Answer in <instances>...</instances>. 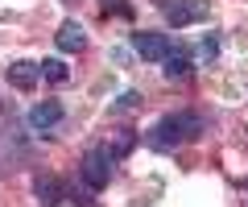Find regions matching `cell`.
<instances>
[{"instance_id":"8992f818","label":"cell","mask_w":248,"mask_h":207,"mask_svg":"<svg viewBox=\"0 0 248 207\" xmlns=\"http://www.w3.org/2000/svg\"><path fill=\"white\" fill-rule=\"evenodd\" d=\"M33 199L42 207H58L62 199H66V187H62L54 174H37V178H33Z\"/></svg>"},{"instance_id":"52a82bcc","label":"cell","mask_w":248,"mask_h":207,"mask_svg":"<svg viewBox=\"0 0 248 207\" xmlns=\"http://www.w3.org/2000/svg\"><path fill=\"white\" fill-rule=\"evenodd\" d=\"M4 75H9V83L17 91H33L37 79H42V71H37V63H25V58H17V63L4 66Z\"/></svg>"},{"instance_id":"7a4b0ae2","label":"cell","mask_w":248,"mask_h":207,"mask_svg":"<svg viewBox=\"0 0 248 207\" xmlns=\"http://www.w3.org/2000/svg\"><path fill=\"white\" fill-rule=\"evenodd\" d=\"M112 149H104V145H95V149H87L83 153V166H79V174H83V182H87L91 191H99V187H108V178H112Z\"/></svg>"},{"instance_id":"ba28073f","label":"cell","mask_w":248,"mask_h":207,"mask_svg":"<svg viewBox=\"0 0 248 207\" xmlns=\"http://www.w3.org/2000/svg\"><path fill=\"white\" fill-rule=\"evenodd\" d=\"M54 42H58L62 54H79L83 46H87V33H83L79 21H62V25H58V37H54Z\"/></svg>"},{"instance_id":"9a60e30c","label":"cell","mask_w":248,"mask_h":207,"mask_svg":"<svg viewBox=\"0 0 248 207\" xmlns=\"http://www.w3.org/2000/svg\"><path fill=\"white\" fill-rule=\"evenodd\" d=\"M240 191H244V195H248V178H244V182H240Z\"/></svg>"},{"instance_id":"9c48e42d","label":"cell","mask_w":248,"mask_h":207,"mask_svg":"<svg viewBox=\"0 0 248 207\" xmlns=\"http://www.w3.org/2000/svg\"><path fill=\"white\" fill-rule=\"evenodd\" d=\"M161 71H166V79H186V75H190V58L182 54V50H170L166 58H161Z\"/></svg>"},{"instance_id":"277c9868","label":"cell","mask_w":248,"mask_h":207,"mask_svg":"<svg viewBox=\"0 0 248 207\" xmlns=\"http://www.w3.org/2000/svg\"><path fill=\"white\" fill-rule=\"evenodd\" d=\"M133 50L141 58H149V63H161V58L170 54V50H174V42H170V33H133Z\"/></svg>"},{"instance_id":"3957f363","label":"cell","mask_w":248,"mask_h":207,"mask_svg":"<svg viewBox=\"0 0 248 207\" xmlns=\"http://www.w3.org/2000/svg\"><path fill=\"white\" fill-rule=\"evenodd\" d=\"M161 13H166V21L174 29H182V25H195V21L207 17V0H161Z\"/></svg>"},{"instance_id":"5bb4252c","label":"cell","mask_w":248,"mask_h":207,"mask_svg":"<svg viewBox=\"0 0 248 207\" xmlns=\"http://www.w3.org/2000/svg\"><path fill=\"white\" fill-rule=\"evenodd\" d=\"M120 108H141V91H124V96H120Z\"/></svg>"},{"instance_id":"6da1fadb","label":"cell","mask_w":248,"mask_h":207,"mask_svg":"<svg viewBox=\"0 0 248 207\" xmlns=\"http://www.w3.org/2000/svg\"><path fill=\"white\" fill-rule=\"evenodd\" d=\"M199 133H203V116H195V112H170V116H161L157 125L145 133V141H149V149L170 153L182 141H195Z\"/></svg>"},{"instance_id":"5b68a950","label":"cell","mask_w":248,"mask_h":207,"mask_svg":"<svg viewBox=\"0 0 248 207\" xmlns=\"http://www.w3.org/2000/svg\"><path fill=\"white\" fill-rule=\"evenodd\" d=\"M54 125H62V104L58 99H42V104L29 108V128L46 133V128H54Z\"/></svg>"},{"instance_id":"4fadbf2b","label":"cell","mask_w":248,"mask_h":207,"mask_svg":"<svg viewBox=\"0 0 248 207\" xmlns=\"http://www.w3.org/2000/svg\"><path fill=\"white\" fill-rule=\"evenodd\" d=\"M199 54H203V58H215V54H219V42H215V37H203V42H199Z\"/></svg>"},{"instance_id":"8fae6325","label":"cell","mask_w":248,"mask_h":207,"mask_svg":"<svg viewBox=\"0 0 248 207\" xmlns=\"http://www.w3.org/2000/svg\"><path fill=\"white\" fill-rule=\"evenodd\" d=\"M133 145H137V133H133V128H120V133H116V145H112V158L133 153Z\"/></svg>"},{"instance_id":"30bf717a","label":"cell","mask_w":248,"mask_h":207,"mask_svg":"<svg viewBox=\"0 0 248 207\" xmlns=\"http://www.w3.org/2000/svg\"><path fill=\"white\" fill-rule=\"evenodd\" d=\"M37 71H42V79H50V83H66V79H71V71H66V63H62V58H46Z\"/></svg>"},{"instance_id":"7c38bea8","label":"cell","mask_w":248,"mask_h":207,"mask_svg":"<svg viewBox=\"0 0 248 207\" xmlns=\"http://www.w3.org/2000/svg\"><path fill=\"white\" fill-rule=\"evenodd\" d=\"M104 13H120V17H133V9L124 0H104Z\"/></svg>"}]
</instances>
